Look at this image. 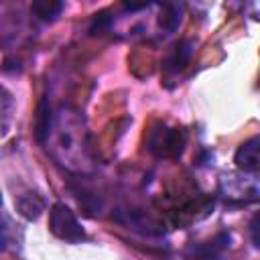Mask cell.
Listing matches in <instances>:
<instances>
[{
    "mask_svg": "<svg viewBox=\"0 0 260 260\" xmlns=\"http://www.w3.org/2000/svg\"><path fill=\"white\" fill-rule=\"evenodd\" d=\"M181 22V6L179 4H165L158 16V26L167 32H173Z\"/></svg>",
    "mask_w": 260,
    "mask_h": 260,
    "instance_id": "cell-9",
    "label": "cell"
},
{
    "mask_svg": "<svg viewBox=\"0 0 260 260\" xmlns=\"http://www.w3.org/2000/svg\"><path fill=\"white\" fill-rule=\"evenodd\" d=\"M234 162L240 171L256 173L258 167H260V138L252 136L246 142H242L240 148L234 154Z\"/></svg>",
    "mask_w": 260,
    "mask_h": 260,
    "instance_id": "cell-3",
    "label": "cell"
},
{
    "mask_svg": "<svg viewBox=\"0 0 260 260\" xmlns=\"http://www.w3.org/2000/svg\"><path fill=\"white\" fill-rule=\"evenodd\" d=\"M16 207H18V211H20L22 217L37 219L41 215V211H43V201H41V197L37 193H24V195L18 197Z\"/></svg>",
    "mask_w": 260,
    "mask_h": 260,
    "instance_id": "cell-6",
    "label": "cell"
},
{
    "mask_svg": "<svg viewBox=\"0 0 260 260\" xmlns=\"http://www.w3.org/2000/svg\"><path fill=\"white\" fill-rule=\"evenodd\" d=\"M250 232H252V242H254V246L258 248L260 246V217L258 215H254V219H252V223H250Z\"/></svg>",
    "mask_w": 260,
    "mask_h": 260,
    "instance_id": "cell-11",
    "label": "cell"
},
{
    "mask_svg": "<svg viewBox=\"0 0 260 260\" xmlns=\"http://www.w3.org/2000/svg\"><path fill=\"white\" fill-rule=\"evenodd\" d=\"M49 230L59 240H65V242H71V244H77V242L85 240V232H83L81 223L77 221L73 211L63 203H55L51 207V211H49Z\"/></svg>",
    "mask_w": 260,
    "mask_h": 260,
    "instance_id": "cell-1",
    "label": "cell"
},
{
    "mask_svg": "<svg viewBox=\"0 0 260 260\" xmlns=\"http://www.w3.org/2000/svg\"><path fill=\"white\" fill-rule=\"evenodd\" d=\"M30 10L41 20H53L63 10V2H59V0H35L30 4Z\"/></svg>",
    "mask_w": 260,
    "mask_h": 260,
    "instance_id": "cell-7",
    "label": "cell"
},
{
    "mask_svg": "<svg viewBox=\"0 0 260 260\" xmlns=\"http://www.w3.org/2000/svg\"><path fill=\"white\" fill-rule=\"evenodd\" d=\"M185 146V132L181 128H167L158 126L148 136V150L154 156L165 158H179Z\"/></svg>",
    "mask_w": 260,
    "mask_h": 260,
    "instance_id": "cell-2",
    "label": "cell"
},
{
    "mask_svg": "<svg viewBox=\"0 0 260 260\" xmlns=\"http://www.w3.org/2000/svg\"><path fill=\"white\" fill-rule=\"evenodd\" d=\"M0 201H2V197H0Z\"/></svg>",
    "mask_w": 260,
    "mask_h": 260,
    "instance_id": "cell-13",
    "label": "cell"
},
{
    "mask_svg": "<svg viewBox=\"0 0 260 260\" xmlns=\"http://www.w3.org/2000/svg\"><path fill=\"white\" fill-rule=\"evenodd\" d=\"M49 132H51V108H49L47 98H43L39 102V108L35 114V138H37V142H45L49 138Z\"/></svg>",
    "mask_w": 260,
    "mask_h": 260,
    "instance_id": "cell-5",
    "label": "cell"
},
{
    "mask_svg": "<svg viewBox=\"0 0 260 260\" xmlns=\"http://www.w3.org/2000/svg\"><path fill=\"white\" fill-rule=\"evenodd\" d=\"M191 55H193V45H191V41H181V43L175 47L173 57L169 59L171 69H173V71H181V69L189 63Z\"/></svg>",
    "mask_w": 260,
    "mask_h": 260,
    "instance_id": "cell-10",
    "label": "cell"
},
{
    "mask_svg": "<svg viewBox=\"0 0 260 260\" xmlns=\"http://www.w3.org/2000/svg\"><path fill=\"white\" fill-rule=\"evenodd\" d=\"M12 112H14V100L12 95L0 87V136H4L10 128V122H12Z\"/></svg>",
    "mask_w": 260,
    "mask_h": 260,
    "instance_id": "cell-8",
    "label": "cell"
},
{
    "mask_svg": "<svg viewBox=\"0 0 260 260\" xmlns=\"http://www.w3.org/2000/svg\"><path fill=\"white\" fill-rule=\"evenodd\" d=\"M146 6H148V2H140V4H130V2H126V4H124L126 10H138V8H146Z\"/></svg>",
    "mask_w": 260,
    "mask_h": 260,
    "instance_id": "cell-12",
    "label": "cell"
},
{
    "mask_svg": "<svg viewBox=\"0 0 260 260\" xmlns=\"http://www.w3.org/2000/svg\"><path fill=\"white\" fill-rule=\"evenodd\" d=\"M228 244H230V236H228V234H219V236H215V238L209 240V242L191 246V248L187 250V256H189L191 260H211V258H215L219 252H223V250L228 248Z\"/></svg>",
    "mask_w": 260,
    "mask_h": 260,
    "instance_id": "cell-4",
    "label": "cell"
}]
</instances>
